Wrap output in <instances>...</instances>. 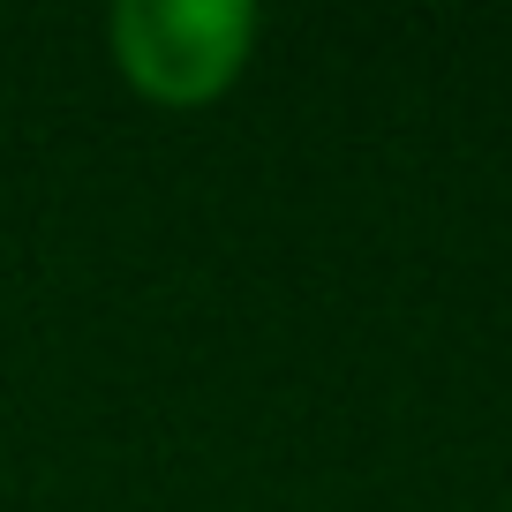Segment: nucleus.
I'll return each instance as SVG.
<instances>
[{"label": "nucleus", "instance_id": "nucleus-1", "mask_svg": "<svg viewBox=\"0 0 512 512\" xmlns=\"http://www.w3.org/2000/svg\"><path fill=\"white\" fill-rule=\"evenodd\" d=\"M256 31L264 16L249 0H121L106 16V53L136 98L196 113L249 76Z\"/></svg>", "mask_w": 512, "mask_h": 512}]
</instances>
